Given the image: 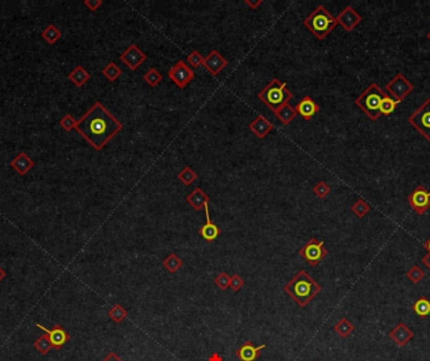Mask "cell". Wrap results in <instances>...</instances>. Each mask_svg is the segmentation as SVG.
I'll use <instances>...</instances> for the list:
<instances>
[{"mask_svg":"<svg viewBox=\"0 0 430 361\" xmlns=\"http://www.w3.org/2000/svg\"><path fill=\"white\" fill-rule=\"evenodd\" d=\"M122 128L124 124L101 102H96L77 121L76 130L96 151H102Z\"/></svg>","mask_w":430,"mask_h":361,"instance_id":"obj_1","label":"cell"},{"mask_svg":"<svg viewBox=\"0 0 430 361\" xmlns=\"http://www.w3.org/2000/svg\"><path fill=\"white\" fill-rule=\"evenodd\" d=\"M283 290L299 307H306L322 291V287L306 271L301 270L284 285Z\"/></svg>","mask_w":430,"mask_h":361,"instance_id":"obj_2","label":"cell"},{"mask_svg":"<svg viewBox=\"0 0 430 361\" xmlns=\"http://www.w3.org/2000/svg\"><path fill=\"white\" fill-rule=\"evenodd\" d=\"M337 19L323 5H317L315 10L304 18L303 26L315 35L318 40H323L337 26Z\"/></svg>","mask_w":430,"mask_h":361,"instance_id":"obj_3","label":"cell"},{"mask_svg":"<svg viewBox=\"0 0 430 361\" xmlns=\"http://www.w3.org/2000/svg\"><path fill=\"white\" fill-rule=\"evenodd\" d=\"M292 92L288 89L287 83H283L278 78H273L271 82L258 93V98L265 104L272 112H277L283 105L290 103L292 99Z\"/></svg>","mask_w":430,"mask_h":361,"instance_id":"obj_4","label":"cell"},{"mask_svg":"<svg viewBox=\"0 0 430 361\" xmlns=\"http://www.w3.org/2000/svg\"><path fill=\"white\" fill-rule=\"evenodd\" d=\"M386 97V93L377 85V83H371L365 91L355 99V104L373 121H377L381 116L380 105L382 99Z\"/></svg>","mask_w":430,"mask_h":361,"instance_id":"obj_5","label":"cell"},{"mask_svg":"<svg viewBox=\"0 0 430 361\" xmlns=\"http://www.w3.org/2000/svg\"><path fill=\"white\" fill-rule=\"evenodd\" d=\"M298 254L310 266L316 267V266L320 265L321 261L329 255V251H327V249L324 247L323 241H320L317 240V238L312 237L299 249Z\"/></svg>","mask_w":430,"mask_h":361,"instance_id":"obj_6","label":"cell"},{"mask_svg":"<svg viewBox=\"0 0 430 361\" xmlns=\"http://www.w3.org/2000/svg\"><path fill=\"white\" fill-rule=\"evenodd\" d=\"M409 124L430 142V98L426 99L417 110L409 117Z\"/></svg>","mask_w":430,"mask_h":361,"instance_id":"obj_7","label":"cell"},{"mask_svg":"<svg viewBox=\"0 0 430 361\" xmlns=\"http://www.w3.org/2000/svg\"><path fill=\"white\" fill-rule=\"evenodd\" d=\"M385 89L387 92V96L401 103L414 91V84L404 74L398 73L387 83Z\"/></svg>","mask_w":430,"mask_h":361,"instance_id":"obj_8","label":"cell"},{"mask_svg":"<svg viewBox=\"0 0 430 361\" xmlns=\"http://www.w3.org/2000/svg\"><path fill=\"white\" fill-rule=\"evenodd\" d=\"M169 78L177 85L179 88L184 89L195 78V72L189 66L184 60H177L175 64L171 66L169 71Z\"/></svg>","mask_w":430,"mask_h":361,"instance_id":"obj_9","label":"cell"},{"mask_svg":"<svg viewBox=\"0 0 430 361\" xmlns=\"http://www.w3.org/2000/svg\"><path fill=\"white\" fill-rule=\"evenodd\" d=\"M409 206L418 213L424 215L430 208V191L426 190L424 186H418L407 197Z\"/></svg>","mask_w":430,"mask_h":361,"instance_id":"obj_10","label":"cell"},{"mask_svg":"<svg viewBox=\"0 0 430 361\" xmlns=\"http://www.w3.org/2000/svg\"><path fill=\"white\" fill-rule=\"evenodd\" d=\"M120 59L121 62L129 66L131 71H136L138 66L148 59V55L141 51L136 44H131V46L127 47V48L121 53Z\"/></svg>","mask_w":430,"mask_h":361,"instance_id":"obj_11","label":"cell"},{"mask_svg":"<svg viewBox=\"0 0 430 361\" xmlns=\"http://www.w3.org/2000/svg\"><path fill=\"white\" fill-rule=\"evenodd\" d=\"M35 326H37L38 329L43 330V331L46 332V335L48 336L49 341H51L52 346H53V349H55V350L62 349L63 346H65L66 344H67L68 341L71 340V335H69L68 332L66 331V330L58 324H55L51 330L47 329V327H44L43 325H39V324H37Z\"/></svg>","mask_w":430,"mask_h":361,"instance_id":"obj_12","label":"cell"},{"mask_svg":"<svg viewBox=\"0 0 430 361\" xmlns=\"http://www.w3.org/2000/svg\"><path fill=\"white\" fill-rule=\"evenodd\" d=\"M337 23L340 24L346 32H352L360 23L362 21V16L360 15L351 5H347L346 8H343V10H341V13L336 16Z\"/></svg>","mask_w":430,"mask_h":361,"instance_id":"obj_13","label":"cell"},{"mask_svg":"<svg viewBox=\"0 0 430 361\" xmlns=\"http://www.w3.org/2000/svg\"><path fill=\"white\" fill-rule=\"evenodd\" d=\"M229 62L220 54L218 51H212L209 54L205 57L204 60V68L209 72L210 76L216 77L220 74V72L223 71L226 66H228Z\"/></svg>","mask_w":430,"mask_h":361,"instance_id":"obj_14","label":"cell"},{"mask_svg":"<svg viewBox=\"0 0 430 361\" xmlns=\"http://www.w3.org/2000/svg\"><path fill=\"white\" fill-rule=\"evenodd\" d=\"M389 337L399 346V348H404V346H406L407 344H409V341H412V339L414 337V331H413L412 329H409V327L406 326V324L399 323L390 331Z\"/></svg>","mask_w":430,"mask_h":361,"instance_id":"obj_15","label":"cell"},{"mask_svg":"<svg viewBox=\"0 0 430 361\" xmlns=\"http://www.w3.org/2000/svg\"><path fill=\"white\" fill-rule=\"evenodd\" d=\"M205 216H207V222H205L204 226L200 227V230H199V233H200V236L202 238H204L207 242L212 243L214 242L216 238L220 236L221 233V230L219 229L218 226L214 223V222L212 221V218H210V212H209V205H207L205 206Z\"/></svg>","mask_w":430,"mask_h":361,"instance_id":"obj_16","label":"cell"},{"mask_svg":"<svg viewBox=\"0 0 430 361\" xmlns=\"http://www.w3.org/2000/svg\"><path fill=\"white\" fill-rule=\"evenodd\" d=\"M296 112L297 115H299L303 119L306 121H310L312 117H315L320 112V105L316 103L310 96L303 97L301 101L298 102V104L296 105Z\"/></svg>","mask_w":430,"mask_h":361,"instance_id":"obj_17","label":"cell"},{"mask_svg":"<svg viewBox=\"0 0 430 361\" xmlns=\"http://www.w3.org/2000/svg\"><path fill=\"white\" fill-rule=\"evenodd\" d=\"M273 128H274L273 123H272L271 121H268V119L265 118L263 115H258L256 118H254V121L249 124V129H251V132L253 133L256 137L260 138V140L267 137L269 133L273 130Z\"/></svg>","mask_w":430,"mask_h":361,"instance_id":"obj_18","label":"cell"},{"mask_svg":"<svg viewBox=\"0 0 430 361\" xmlns=\"http://www.w3.org/2000/svg\"><path fill=\"white\" fill-rule=\"evenodd\" d=\"M265 349V345L254 346L252 341H245L239 349L235 351V355L240 361H256L259 357L262 350Z\"/></svg>","mask_w":430,"mask_h":361,"instance_id":"obj_19","label":"cell"},{"mask_svg":"<svg viewBox=\"0 0 430 361\" xmlns=\"http://www.w3.org/2000/svg\"><path fill=\"white\" fill-rule=\"evenodd\" d=\"M10 167H12L19 176H26L28 172L34 167V161L28 155L26 152H21L16 154L10 162Z\"/></svg>","mask_w":430,"mask_h":361,"instance_id":"obj_20","label":"cell"},{"mask_svg":"<svg viewBox=\"0 0 430 361\" xmlns=\"http://www.w3.org/2000/svg\"><path fill=\"white\" fill-rule=\"evenodd\" d=\"M209 196H208L200 187H196L195 190L191 191L187 196V202L195 211H200L201 208H204L207 205H209Z\"/></svg>","mask_w":430,"mask_h":361,"instance_id":"obj_21","label":"cell"},{"mask_svg":"<svg viewBox=\"0 0 430 361\" xmlns=\"http://www.w3.org/2000/svg\"><path fill=\"white\" fill-rule=\"evenodd\" d=\"M91 74L86 71V68H83L82 65H77L71 73L68 74V79L73 83L76 87H82L86 83L90 80Z\"/></svg>","mask_w":430,"mask_h":361,"instance_id":"obj_22","label":"cell"},{"mask_svg":"<svg viewBox=\"0 0 430 361\" xmlns=\"http://www.w3.org/2000/svg\"><path fill=\"white\" fill-rule=\"evenodd\" d=\"M274 116L281 121V123L283 124V126H288V124H291L293 121H295V118L297 117L296 108L292 107V105L288 103V104L283 105L282 108H279L277 112H274Z\"/></svg>","mask_w":430,"mask_h":361,"instance_id":"obj_23","label":"cell"},{"mask_svg":"<svg viewBox=\"0 0 430 361\" xmlns=\"http://www.w3.org/2000/svg\"><path fill=\"white\" fill-rule=\"evenodd\" d=\"M354 330H355V326L352 325V323L347 318L340 319V320L336 323V325L334 326V331L342 339L349 337V336L354 332Z\"/></svg>","mask_w":430,"mask_h":361,"instance_id":"obj_24","label":"cell"},{"mask_svg":"<svg viewBox=\"0 0 430 361\" xmlns=\"http://www.w3.org/2000/svg\"><path fill=\"white\" fill-rule=\"evenodd\" d=\"M413 311L421 319H425L430 313V300L426 296H421L413 304Z\"/></svg>","mask_w":430,"mask_h":361,"instance_id":"obj_25","label":"cell"},{"mask_svg":"<svg viewBox=\"0 0 430 361\" xmlns=\"http://www.w3.org/2000/svg\"><path fill=\"white\" fill-rule=\"evenodd\" d=\"M182 265H184V262H182L181 258L177 256L176 254H174V252H171V254L162 261V266L170 272V274H175V272L179 271L180 268L182 267Z\"/></svg>","mask_w":430,"mask_h":361,"instance_id":"obj_26","label":"cell"},{"mask_svg":"<svg viewBox=\"0 0 430 361\" xmlns=\"http://www.w3.org/2000/svg\"><path fill=\"white\" fill-rule=\"evenodd\" d=\"M60 37H62V33H60V30L58 29L54 24H49V26L42 32V38H43L47 43L51 44V46L57 43Z\"/></svg>","mask_w":430,"mask_h":361,"instance_id":"obj_27","label":"cell"},{"mask_svg":"<svg viewBox=\"0 0 430 361\" xmlns=\"http://www.w3.org/2000/svg\"><path fill=\"white\" fill-rule=\"evenodd\" d=\"M102 74H104L107 80H110V82H115V80H117L118 78L121 77L122 69L116 64V63L110 62V63H107V65L105 66L104 69H102Z\"/></svg>","mask_w":430,"mask_h":361,"instance_id":"obj_28","label":"cell"},{"mask_svg":"<svg viewBox=\"0 0 430 361\" xmlns=\"http://www.w3.org/2000/svg\"><path fill=\"white\" fill-rule=\"evenodd\" d=\"M177 178H179V180L182 183V185L190 186L195 182L196 178H198V173H196L193 168L187 166V167H184L181 171L179 172V173H177Z\"/></svg>","mask_w":430,"mask_h":361,"instance_id":"obj_29","label":"cell"},{"mask_svg":"<svg viewBox=\"0 0 430 361\" xmlns=\"http://www.w3.org/2000/svg\"><path fill=\"white\" fill-rule=\"evenodd\" d=\"M127 315H129V312H127L126 309H124L120 304L113 305L110 311H108V318L116 324H121L122 321L127 318Z\"/></svg>","mask_w":430,"mask_h":361,"instance_id":"obj_30","label":"cell"},{"mask_svg":"<svg viewBox=\"0 0 430 361\" xmlns=\"http://www.w3.org/2000/svg\"><path fill=\"white\" fill-rule=\"evenodd\" d=\"M142 79L145 80L146 83H148L150 87L155 88V87H157L160 83H161L162 76L156 68H150V69H148V72H146V73L142 76Z\"/></svg>","mask_w":430,"mask_h":361,"instance_id":"obj_31","label":"cell"},{"mask_svg":"<svg viewBox=\"0 0 430 361\" xmlns=\"http://www.w3.org/2000/svg\"><path fill=\"white\" fill-rule=\"evenodd\" d=\"M34 348L37 350L38 352L42 355H47L49 351H51L52 349H53V346H52L51 341H49L48 336L46 334L39 336V337L37 339V340L34 341Z\"/></svg>","mask_w":430,"mask_h":361,"instance_id":"obj_32","label":"cell"},{"mask_svg":"<svg viewBox=\"0 0 430 361\" xmlns=\"http://www.w3.org/2000/svg\"><path fill=\"white\" fill-rule=\"evenodd\" d=\"M399 103H400V102L395 101V99L391 98V97H389L386 94V97L382 99L381 105H380V112H381V115H384V116H390L391 113L395 112L396 107H398Z\"/></svg>","mask_w":430,"mask_h":361,"instance_id":"obj_33","label":"cell"},{"mask_svg":"<svg viewBox=\"0 0 430 361\" xmlns=\"http://www.w3.org/2000/svg\"><path fill=\"white\" fill-rule=\"evenodd\" d=\"M370 210H371L370 205H368L366 201H363V199H357V201L351 206V211L354 212V215L359 218L365 217V216L370 212Z\"/></svg>","mask_w":430,"mask_h":361,"instance_id":"obj_34","label":"cell"},{"mask_svg":"<svg viewBox=\"0 0 430 361\" xmlns=\"http://www.w3.org/2000/svg\"><path fill=\"white\" fill-rule=\"evenodd\" d=\"M406 277H407V280L412 282V284L418 285L419 282L423 281V280H424V277H425V272H424V270H421L419 266L415 265L406 272Z\"/></svg>","mask_w":430,"mask_h":361,"instance_id":"obj_35","label":"cell"},{"mask_svg":"<svg viewBox=\"0 0 430 361\" xmlns=\"http://www.w3.org/2000/svg\"><path fill=\"white\" fill-rule=\"evenodd\" d=\"M204 60H205V58L202 57L201 53L198 52V51H193L190 53V54L188 55V58H187L188 64L193 66L194 69L199 68V66H201V65H204Z\"/></svg>","mask_w":430,"mask_h":361,"instance_id":"obj_36","label":"cell"},{"mask_svg":"<svg viewBox=\"0 0 430 361\" xmlns=\"http://www.w3.org/2000/svg\"><path fill=\"white\" fill-rule=\"evenodd\" d=\"M313 193H315L318 198L323 199L331 193V187H330L326 182H323V180H320V182L316 183V186L313 187Z\"/></svg>","mask_w":430,"mask_h":361,"instance_id":"obj_37","label":"cell"},{"mask_svg":"<svg viewBox=\"0 0 430 361\" xmlns=\"http://www.w3.org/2000/svg\"><path fill=\"white\" fill-rule=\"evenodd\" d=\"M59 126L62 127L66 132H71V130L76 129L77 121L71 115H66L65 117H62V119L59 121Z\"/></svg>","mask_w":430,"mask_h":361,"instance_id":"obj_38","label":"cell"},{"mask_svg":"<svg viewBox=\"0 0 430 361\" xmlns=\"http://www.w3.org/2000/svg\"><path fill=\"white\" fill-rule=\"evenodd\" d=\"M229 282H230V276L227 274V272H220V274H219L214 280V284L218 286L221 291H226L227 288H229Z\"/></svg>","mask_w":430,"mask_h":361,"instance_id":"obj_39","label":"cell"},{"mask_svg":"<svg viewBox=\"0 0 430 361\" xmlns=\"http://www.w3.org/2000/svg\"><path fill=\"white\" fill-rule=\"evenodd\" d=\"M243 286H244V280L239 276V275L234 274V275H232V276H230L229 287L232 288L233 291H235V292H237V291H239L240 288L243 287Z\"/></svg>","mask_w":430,"mask_h":361,"instance_id":"obj_40","label":"cell"},{"mask_svg":"<svg viewBox=\"0 0 430 361\" xmlns=\"http://www.w3.org/2000/svg\"><path fill=\"white\" fill-rule=\"evenodd\" d=\"M104 3L101 0H85V5L91 10V12H96Z\"/></svg>","mask_w":430,"mask_h":361,"instance_id":"obj_41","label":"cell"},{"mask_svg":"<svg viewBox=\"0 0 430 361\" xmlns=\"http://www.w3.org/2000/svg\"><path fill=\"white\" fill-rule=\"evenodd\" d=\"M102 361H124V360H122V359H121V357H120V356H118V355H117V354H116V352H115V351H111V352H110V354H108V355H107V356H106V357H105V359H104V360H102Z\"/></svg>","mask_w":430,"mask_h":361,"instance_id":"obj_42","label":"cell"},{"mask_svg":"<svg viewBox=\"0 0 430 361\" xmlns=\"http://www.w3.org/2000/svg\"><path fill=\"white\" fill-rule=\"evenodd\" d=\"M262 0H257V2H252V0H244V4L248 5L251 9H257L259 5H262Z\"/></svg>","mask_w":430,"mask_h":361,"instance_id":"obj_43","label":"cell"},{"mask_svg":"<svg viewBox=\"0 0 430 361\" xmlns=\"http://www.w3.org/2000/svg\"><path fill=\"white\" fill-rule=\"evenodd\" d=\"M421 262L424 263V266H425L426 268H429L430 270V252H428L425 256H423V258H421Z\"/></svg>","mask_w":430,"mask_h":361,"instance_id":"obj_44","label":"cell"},{"mask_svg":"<svg viewBox=\"0 0 430 361\" xmlns=\"http://www.w3.org/2000/svg\"><path fill=\"white\" fill-rule=\"evenodd\" d=\"M208 361H223V357H221V355L218 354V352H214L212 356H209Z\"/></svg>","mask_w":430,"mask_h":361,"instance_id":"obj_45","label":"cell"},{"mask_svg":"<svg viewBox=\"0 0 430 361\" xmlns=\"http://www.w3.org/2000/svg\"><path fill=\"white\" fill-rule=\"evenodd\" d=\"M5 276H7V272L4 271V268L0 267V282L5 279Z\"/></svg>","mask_w":430,"mask_h":361,"instance_id":"obj_46","label":"cell"},{"mask_svg":"<svg viewBox=\"0 0 430 361\" xmlns=\"http://www.w3.org/2000/svg\"><path fill=\"white\" fill-rule=\"evenodd\" d=\"M423 246H424V249L426 250V251L430 252V238H429L428 241H425V242H424Z\"/></svg>","mask_w":430,"mask_h":361,"instance_id":"obj_47","label":"cell"},{"mask_svg":"<svg viewBox=\"0 0 430 361\" xmlns=\"http://www.w3.org/2000/svg\"><path fill=\"white\" fill-rule=\"evenodd\" d=\"M426 38H428V40L430 41V30L428 32V34H426Z\"/></svg>","mask_w":430,"mask_h":361,"instance_id":"obj_48","label":"cell"}]
</instances>
